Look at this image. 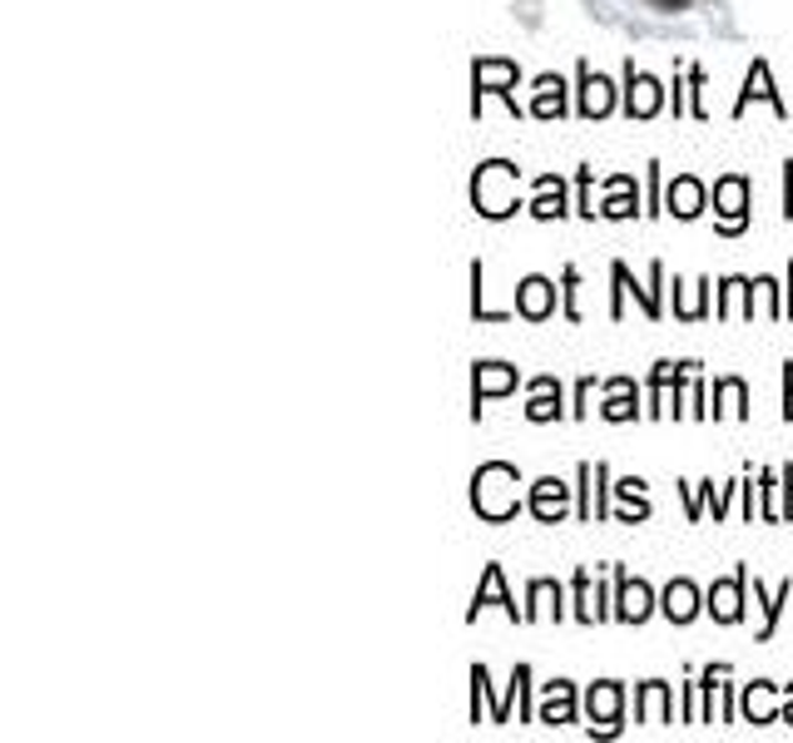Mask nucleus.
Returning a JSON list of instances; mask_svg holds the SVG:
<instances>
[{"instance_id": "1", "label": "nucleus", "mask_w": 793, "mask_h": 743, "mask_svg": "<svg viewBox=\"0 0 793 743\" xmlns=\"http://www.w3.org/2000/svg\"><path fill=\"white\" fill-rule=\"evenodd\" d=\"M521 471L506 461H486L476 466L471 476V511L481 520H491V526H501V520H511L516 511H521Z\"/></svg>"}, {"instance_id": "2", "label": "nucleus", "mask_w": 793, "mask_h": 743, "mask_svg": "<svg viewBox=\"0 0 793 743\" xmlns=\"http://www.w3.org/2000/svg\"><path fill=\"white\" fill-rule=\"evenodd\" d=\"M516 184H521V174H516V164H506V159H486L481 169H476L471 179V204L481 218H511L516 208H521V194H516Z\"/></svg>"}, {"instance_id": "3", "label": "nucleus", "mask_w": 793, "mask_h": 743, "mask_svg": "<svg viewBox=\"0 0 793 743\" xmlns=\"http://www.w3.org/2000/svg\"><path fill=\"white\" fill-rule=\"evenodd\" d=\"M516 80H521V70H516L511 60H501V55L476 60V65H471V84H476L471 114H481V94H501V100L516 110Z\"/></svg>"}, {"instance_id": "4", "label": "nucleus", "mask_w": 793, "mask_h": 743, "mask_svg": "<svg viewBox=\"0 0 793 743\" xmlns=\"http://www.w3.org/2000/svg\"><path fill=\"white\" fill-rule=\"evenodd\" d=\"M610 278H616V303H610V317H626V293L640 297L644 317H660V313H664V307H660L664 263H650V288H634V278H630V268H626V263H610Z\"/></svg>"}, {"instance_id": "5", "label": "nucleus", "mask_w": 793, "mask_h": 743, "mask_svg": "<svg viewBox=\"0 0 793 743\" xmlns=\"http://www.w3.org/2000/svg\"><path fill=\"white\" fill-rule=\"evenodd\" d=\"M714 208H719V233H744L749 223V179L744 174H724L714 184Z\"/></svg>"}, {"instance_id": "6", "label": "nucleus", "mask_w": 793, "mask_h": 743, "mask_svg": "<svg viewBox=\"0 0 793 743\" xmlns=\"http://www.w3.org/2000/svg\"><path fill=\"white\" fill-rule=\"evenodd\" d=\"M516 381H521V372L506 367V363H476L471 372V421H481L486 401L491 397H506V391H516Z\"/></svg>"}, {"instance_id": "7", "label": "nucleus", "mask_w": 793, "mask_h": 743, "mask_svg": "<svg viewBox=\"0 0 793 743\" xmlns=\"http://www.w3.org/2000/svg\"><path fill=\"white\" fill-rule=\"evenodd\" d=\"M744 590H749V570L739 566L729 580H714V586H710V594H704V610H710L719 624H739V620H744Z\"/></svg>"}, {"instance_id": "8", "label": "nucleus", "mask_w": 793, "mask_h": 743, "mask_svg": "<svg viewBox=\"0 0 793 743\" xmlns=\"http://www.w3.org/2000/svg\"><path fill=\"white\" fill-rule=\"evenodd\" d=\"M664 104V84L654 80V74L634 70V60L626 65V114L630 120H650V114H660Z\"/></svg>"}, {"instance_id": "9", "label": "nucleus", "mask_w": 793, "mask_h": 743, "mask_svg": "<svg viewBox=\"0 0 793 743\" xmlns=\"http://www.w3.org/2000/svg\"><path fill=\"white\" fill-rule=\"evenodd\" d=\"M576 80H580V104H576V110L586 114V120H606V114L616 110V84H610L606 74L590 70L586 60L576 65Z\"/></svg>"}, {"instance_id": "10", "label": "nucleus", "mask_w": 793, "mask_h": 743, "mask_svg": "<svg viewBox=\"0 0 793 743\" xmlns=\"http://www.w3.org/2000/svg\"><path fill=\"white\" fill-rule=\"evenodd\" d=\"M526 511H531L541 526H560L570 511V486L556 481V476H541V481L531 486V501H526Z\"/></svg>"}, {"instance_id": "11", "label": "nucleus", "mask_w": 793, "mask_h": 743, "mask_svg": "<svg viewBox=\"0 0 793 743\" xmlns=\"http://www.w3.org/2000/svg\"><path fill=\"white\" fill-rule=\"evenodd\" d=\"M620 684L616 679H600L596 689L586 694V709H590V734H620Z\"/></svg>"}, {"instance_id": "12", "label": "nucleus", "mask_w": 793, "mask_h": 743, "mask_svg": "<svg viewBox=\"0 0 793 743\" xmlns=\"http://www.w3.org/2000/svg\"><path fill=\"white\" fill-rule=\"evenodd\" d=\"M516 313H521L526 323H546V317L556 313V283L541 278V273L521 278L516 283Z\"/></svg>"}, {"instance_id": "13", "label": "nucleus", "mask_w": 793, "mask_h": 743, "mask_svg": "<svg viewBox=\"0 0 793 743\" xmlns=\"http://www.w3.org/2000/svg\"><path fill=\"white\" fill-rule=\"evenodd\" d=\"M620 590H616V620H626V624H644L654 614V590L644 586V580H630L626 570H620Z\"/></svg>"}, {"instance_id": "14", "label": "nucleus", "mask_w": 793, "mask_h": 743, "mask_svg": "<svg viewBox=\"0 0 793 743\" xmlns=\"http://www.w3.org/2000/svg\"><path fill=\"white\" fill-rule=\"evenodd\" d=\"M754 100H769V104H774V114H779V120H793V104L779 100V90H774V80H769V65H764V60H754V65H749L744 94H739V104H734V120H739V114H744Z\"/></svg>"}, {"instance_id": "15", "label": "nucleus", "mask_w": 793, "mask_h": 743, "mask_svg": "<svg viewBox=\"0 0 793 743\" xmlns=\"http://www.w3.org/2000/svg\"><path fill=\"white\" fill-rule=\"evenodd\" d=\"M486 604H501L511 620H521L526 624V610H516V600L506 594V576H501V566H486V576H481V586H476L471 594V610H467V620H476V614L486 610Z\"/></svg>"}, {"instance_id": "16", "label": "nucleus", "mask_w": 793, "mask_h": 743, "mask_svg": "<svg viewBox=\"0 0 793 743\" xmlns=\"http://www.w3.org/2000/svg\"><path fill=\"white\" fill-rule=\"evenodd\" d=\"M526 387H531L526 417H531L536 427H546V421H560V417H566V397H560V381H556V377H531Z\"/></svg>"}, {"instance_id": "17", "label": "nucleus", "mask_w": 793, "mask_h": 743, "mask_svg": "<svg viewBox=\"0 0 793 743\" xmlns=\"http://www.w3.org/2000/svg\"><path fill=\"white\" fill-rule=\"evenodd\" d=\"M704 184L694 174H680L670 189H664V214H674V218H700L704 214Z\"/></svg>"}, {"instance_id": "18", "label": "nucleus", "mask_w": 793, "mask_h": 743, "mask_svg": "<svg viewBox=\"0 0 793 743\" xmlns=\"http://www.w3.org/2000/svg\"><path fill=\"white\" fill-rule=\"evenodd\" d=\"M526 214H531V218H546V223H551V218H566V214H570V204H566V179H560V174H541V179H536V199L526 204Z\"/></svg>"}, {"instance_id": "19", "label": "nucleus", "mask_w": 793, "mask_h": 743, "mask_svg": "<svg viewBox=\"0 0 793 743\" xmlns=\"http://www.w3.org/2000/svg\"><path fill=\"white\" fill-rule=\"evenodd\" d=\"M700 610H704V604H700V590H694L690 580H670V586H664V594H660V614H664L670 624H690Z\"/></svg>"}, {"instance_id": "20", "label": "nucleus", "mask_w": 793, "mask_h": 743, "mask_svg": "<svg viewBox=\"0 0 793 743\" xmlns=\"http://www.w3.org/2000/svg\"><path fill=\"white\" fill-rule=\"evenodd\" d=\"M634 719L640 724H670V684H660V679H650V684L634 689Z\"/></svg>"}, {"instance_id": "21", "label": "nucleus", "mask_w": 793, "mask_h": 743, "mask_svg": "<svg viewBox=\"0 0 793 743\" xmlns=\"http://www.w3.org/2000/svg\"><path fill=\"white\" fill-rule=\"evenodd\" d=\"M541 724H576V684H566V679H556V684H546V699H541Z\"/></svg>"}, {"instance_id": "22", "label": "nucleus", "mask_w": 793, "mask_h": 743, "mask_svg": "<svg viewBox=\"0 0 793 743\" xmlns=\"http://www.w3.org/2000/svg\"><path fill=\"white\" fill-rule=\"evenodd\" d=\"M606 407H600V417L606 421H634L640 417V391H634V381L630 377H616V381H606Z\"/></svg>"}, {"instance_id": "23", "label": "nucleus", "mask_w": 793, "mask_h": 743, "mask_svg": "<svg viewBox=\"0 0 793 743\" xmlns=\"http://www.w3.org/2000/svg\"><path fill=\"white\" fill-rule=\"evenodd\" d=\"M531 114L536 120H560V114H566V80H560V74H541V80H536Z\"/></svg>"}, {"instance_id": "24", "label": "nucleus", "mask_w": 793, "mask_h": 743, "mask_svg": "<svg viewBox=\"0 0 793 743\" xmlns=\"http://www.w3.org/2000/svg\"><path fill=\"white\" fill-rule=\"evenodd\" d=\"M710 417H739L744 421L749 417V387L739 377H719L714 381V407H710Z\"/></svg>"}, {"instance_id": "25", "label": "nucleus", "mask_w": 793, "mask_h": 743, "mask_svg": "<svg viewBox=\"0 0 793 743\" xmlns=\"http://www.w3.org/2000/svg\"><path fill=\"white\" fill-rule=\"evenodd\" d=\"M744 719L749 724H774V719H784L774 709V684H769V679H754V684L744 689Z\"/></svg>"}, {"instance_id": "26", "label": "nucleus", "mask_w": 793, "mask_h": 743, "mask_svg": "<svg viewBox=\"0 0 793 743\" xmlns=\"http://www.w3.org/2000/svg\"><path fill=\"white\" fill-rule=\"evenodd\" d=\"M526 600H531V604H526V624L541 620V614H551V620H560V614H566V610H560V600H566V594H560L556 580H531Z\"/></svg>"}, {"instance_id": "27", "label": "nucleus", "mask_w": 793, "mask_h": 743, "mask_svg": "<svg viewBox=\"0 0 793 743\" xmlns=\"http://www.w3.org/2000/svg\"><path fill=\"white\" fill-rule=\"evenodd\" d=\"M793 600V580H784L774 594H764V586L754 580V604L764 610V630H759V640H774V630H779V614H784V604Z\"/></svg>"}, {"instance_id": "28", "label": "nucleus", "mask_w": 793, "mask_h": 743, "mask_svg": "<svg viewBox=\"0 0 793 743\" xmlns=\"http://www.w3.org/2000/svg\"><path fill=\"white\" fill-rule=\"evenodd\" d=\"M570 590H576V620H580V624L610 620V610H606V604H600V590H590V570H576V580H570Z\"/></svg>"}, {"instance_id": "29", "label": "nucleus", "mask_w": 793, "mask_h": 743, "mask_svg": "<svg viewBox=\"0 0 793 743\" xmlns=\"http://www.w3.org/2000/svg\"><path fill=\"white\" fill-rule=\"evenodd\" d=\"M616 496L626 501V511H620L626 526H634V520H650V501H644V481H640V476H626V481L616 486Z\"/></svg>"}, {"instance_id": "30", "label": "nucleus", "mask_w": 793, "mask_h": 743, "mask_svg": "<svg viewBox=\"0 0 793 743\" xmlns=\"http://www.w3.org/2000/svg\"><path fill=\"white\" fill-rule=\"evenodd\" d=\"M630 194H634V179L616 174V179H610V199H606V208H600V214H606V218H634V204H640V199H630Z\"/></svg>"}, {"instance_id": "31", "label": "nucleus", "mask_w": 793, "mask_h": 743, "mask_svg": "<svg viewBox=\"0 0 793 743\" xmlns=\"http://www.w3.org/2000/svg\"><path fill=\"white\" fill-rule=\"evenodd\" d=\"M481 258H476L471 263V317H476V323H506V317H511V313H501V307H486V288H481Z\"/></svg>"}, {"instance_id": "32", "label": "nucleus", "mask_w": 793, "mask_h": 743, "mask_svg": "<svg viewBox=\"0 0 793 743\" xmlns=\"http://www.w3.org/2000/svg\"><path fill=\"white\" fill-rule=\"evenodd\" d=\"M576 288H580V273H576V268H566V273H560V293H566V317H570V323H580Z\"/></svg>"}, {"instance_id": "33", "label": "nucleus", "mask_w": 793, "mask_h": 743, "mask_svg": "<svg viewBox=\"0 0 793 743\" xmlns=\"http://www.w3.org/2000/svg\"><path fill=\"white\" fill-rule=\"evenodd\" d=\"M590 397H596V377H580V387H576V407H570V417H586V411H590Z\"/></svg>"}, {"instance_id": "34", "label": "nucleus", "mask_w": 793, "mask_h": 743, "mask_svg": "<svg viewBox=\"0 0 793 743\" xmlns=\"http://www.w3.org/2000/svg\"><path fill=\"white\" fill-rule=\"evenodd\" d=\"M784 417L793 421V363H784Z\"/></svg>"}, {"instance_id": "35", "label": "nucleus", "mask_w": 793, "mask_h": 743, "mask_svg": "<svg viewBox=\"0 0 793 743\" xmlns=\"http://www.w3.org/2000/svg\"><path fill=\"white\" fill-rule=\"evenodd\" d=\"M654 189H660V164H650V208H644L650 218H654Z\"/></svg>"}, {"instance_id": "36", "label": "nucleus", "mask_w": 793, "mask_h": 743, "mask_svg": "<svg viewBox=\"0 0 793 743\" xmlns=\"http://www.w3.org/2000/svg\"><path fill=\"white\" fill-rule=\"evenodd\" d=\"M784 724H793V684H789V699H784Z\"/></svg>"}, {"instance_id": "37", "label": "nucleus", "mask_w": 793, "mask_h": 743, "mask_svg": "<svg viewBox=\"0 0 793 743\" xmlns=\"http://www.w3.org/2000/svg\"><path fill=\"white\" fill-rule=\"evenodd\" d=\"M784 317H793V268H789V303H784Z\"/></svg>"}, {"instance_id": "38", "label": "nucleus", "mask_w": 793, "mask_h": 743, "mask_svg": "<svg viewBox=\"0 0 793 743\" xmlns=\"http://www.w3.org/2000/svg\"><path fill=\"white\" fill-rule=\"evenodd\" d=\"M660 6H674V0H660Z\"/></svg>"}]
</instances>
